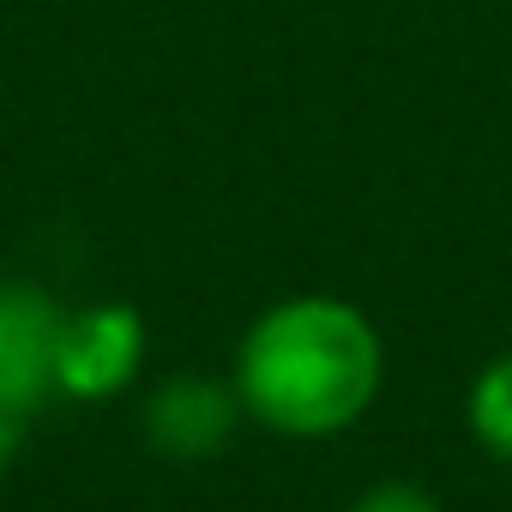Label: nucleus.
I'll use <instances>...</instances> for the list:
<instances>
[{
    "label": "nucleus",
    "instance_id": "7ed1b4c3",
    "mask_svg": "<svg viewBox=\"0 0 512 512\" xmlns=\"http://www.w3.org/2000/svg\"><path fill=\"white\" fill-rule=\"evenodd\" d=\"M61 320H67V308L49 290L0 278V410L31 416L61 392L55 386Z\"/></svg>",
    "mask_w": 512,
    "mask_h": 512
},
{
    "label": "nucleus",
    "instance_id": "0eeeda50",
    "mask_svg": "<svg viewBox=\"0 0 512 512\" xmlns=\"http://www.w3.org/2000/svg\"><path fill=\"white\" fill-rule=\"evenodd\" d=\"M25 428V416H13V410H0V482H7V470H13V458H19V434Z\"/></svg>",
    "mask_w": 512,
    "mask_h": 512
},
{
    "label": "nucleus",
    "instance_id": "20e7f679",
    "mask_svg": "<svg viewBox=\"0 0 512 512\" xmlns=\"http://www.w3.org/2000/svg\"><path fill=\"white\" fill-rule=\"evenodd\" d=\"M241 422H247V410H241L235 386L217 374H175V380L151 386V398L139 404L145 446L163 458H181V464L217 458Z\"/></svg>",
    "mask_w": 512,
    "mask_h": 512
},
{
    "label": "nucleus",
    "instance_id": "f257e3e1",
    "mask_svg": "<svg viewBox=\"0 0 512 512\" xmlns=\"http://www.w3.org/2000/svg\"><path fill=\"white\" fill-rule=\"evenodd\" d=\"M229 386L247 422L284 440H338L374 410L386 386V344L356 302L302 290L253 314L235 344Z\"/></svg>",
    "mask_w": 512,
    "mask_h": 512
},
{
    "label": "nucleus",
    "instance_id": "423d86ee",
    "mask_svg": "<svg viewBox=\"0 0 512 512\" xmlns=\"http://www.w3.org/2000/svg\"><path fill=\"white\" fill-rule=\"evenodd\" d=\"M344 512H446L428 488H416V482H404V476H386V482H374V488H362Z\"/></svg>",
    "mask_w": 512,
    "mask_h": 512
},
{
    "label": "nucleus",
    "instance_id": "f03ea898",
    "mask_svg": "<svg viewBox=\"0 0 512 512\" xmlns=\"http://www.w3.org/2000/svg\"><path fill=\"white\" fill-rule=\"evenodd\" d=\"M145 314L127 302H91L67 308L61 320V356H55V386L61 398L79 404H109L121 398L139 368H145Z\"/></svg>",
    "mask_w": 512,
    "mask_h": 512
},
{
    "label": "nucleus",
    "instance_id": "39448f33",
    "mask_svg": "<svg viewBox=\"0 0 512 512\" xmlns=\"http://www.w3.org/2000/svg\"><path fill=\"white\" fill-rule=\"evenodd\" d=\"M464 422L476 446L500 464H512V350H500L464 392Z\"/></svg>",
    "mask_w": 512,
    "mask_h": 512
}]
</instances>
